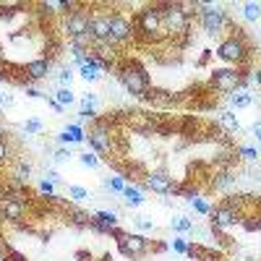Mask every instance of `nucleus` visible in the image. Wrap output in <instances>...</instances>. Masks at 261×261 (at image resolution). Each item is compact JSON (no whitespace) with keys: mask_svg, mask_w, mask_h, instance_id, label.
Here are the masks:
<instances>
[{"mask_svg":"<svg viewBox=\"0 0 261 261\" xmlns=\"http://www.w3.org/2000/svg\"><path fill=\"white\" fill-rule=\"evenodd\" d=\"M115 73H118V81L123 84V89L130 97H146V92L151 89V79L139 60H120Z\"/></svg>","mask_w":261,"mask_h":261,"instance_id":"nucleus-1","label":"nucleus"},{"mask_svg":"<svg viewBox=\"0 0 261 261\" xmlns=\"http://www.w3.org/2000/svg\"><path fill=\"white\" fill-rule=\"evenodd\" d=\"M134 29L136 34L144 39V42H160L167 37L165 32V24H162V13H160V6H144L136 16H134Z\"/></svg>","mask_w":261,"mask_h":261,"instance_id":"nucleus-2","label":"nucleus"},{"mask_svg":"<svg viewBox=\"0 0 261 261\" xmlns=\"http://www.w3.org/2000/svg\"><path fill=\"white\" fill-rule=\"evenodd\" d=\"M243 199L246 196H227V199H222L217 206H212L209 212V225L217 227V230H227V227H235V225H241L243 220Z\"/></svg>","mask_w":261,"mask_h":261,"instance_id":"nucleus-3","label":"nucleus"},{"mask_svg":"<svg viewBox=\"0 0 261 261\" xmlns=\"http://www.w3.org/2000/svg\"><path fill=\"white\" fill-rule=\"evenodd\" d=\"M217 58L230 63V65H235V68L248 63V39H246L241 27H232V34L220 42V47H217Z\"/></svg>","mask_w":261,"mask_h":261,"instance_id":"nucleus-4","label":"nucleus"},{"mask_svg":"<svg viewBox=\"0 0 261 261\" xmlns=\"http://www.w3.org/2000/svg\"><path fill=\"white\" fill-rule=\"evenodd\" d=\"M160 6V13H162V24H165V32L167 37H188L191 32V11H186L188 6L183 3H157Z\"/></svg>","mask_w":261,"mask_h":261,"instance_id":"nucleus-5","label":"nucleus"},{"mask_svg":"<svg viewBox=\"0 0 261 261\" xmlns=\"http://www.w3.org/2000/svg\"><path fill=\"white\" fill-rule=\"evenodd\" d=\"M115 238V243H118V251L130 258V261H136L141 256H146L151 251V241H146V235H139V232H123L120 227H115L110 232Z\"/></svg>","mask_w":261,"mask_h":261,"instance_id":"nucleus-6","label":"nucleus"},{"mask_svg":"<svg viewBox=\"0 0 261 261\" xmlns=\"http://www.w3.org/2000/svg\"><path fill=\"white\" fill-rule=\"evenodd\" d=\"M209 86L222 94H232L243 86V71L241 68H214L209 76Z\"/></svg>","mask_w":261,"mask_h":261,"instance_id":"nucleus-7","label":"nucleus"},{"mask_svg":"<svg viewBox=\"0 0 261 261\" xmlns=\"http://www.w3.org/2000/svg\"><path fill=\"white\" fill-rule=\"evenodd\" d=\"M89 146L94 149V154H110L113 151V130H110V120H94V125L89 128Z\"/></svg>","mask_w":261,"mask_h":261,"instance_id":"nucleus-8","label":"nucleus"},{"mask_svg":"<svg viewBox=\"0 0 261 261\" xmlns=\"http://www.w3.org/2000/svg\"><path fill=\"white\" fill-rule=\"evenodd\" d=\"M199 21H201V27L206 34H220L230 21H227V13L222 6H217V3H204L201 13H199Z\"/></svg>","mask_w":261,"mask_h":261,"instance_id":"nucleus-9","label":"nucleus"},{"mask_svg":"<svg viewBox=\"0 0 261 261\" xmlns=\"http://www.w3.org/2000/svg\"><path fill=\"white\" fill-rule=\"evenodd\" d=\"M136 37V29H134V18L123 16L120 11H113L110 13V39L113 45H125Z\"/></svg>","mask_w":261,"mask_h":261,"instance_id":"nucleus-10","label":"nucleus"},{"mask_svg":"<svg viewBox=\"0 0 261 261\" xmlns=\"http://www.w3.org/2000/svg\"><path fill=\"white\" fill-rule=\"evenodd\" d=\"M89 24H92V13L86 11V6L81 3L76 11H71L68 16H65V34H68V39H76V37H84V34H89Z\"/></svg>","mask_w":261,"mask_h":261,"instance_id":"nucleus-11","label":"nucleus"},{"mask_svg":"<svg viewBox=\"0 0 261 261\" xmlns=\"http://www.w3.org/2000/svg\"><path fill=\"white\" fill-rule=\"evenodd\" d=\"M144 188L146 191H151V193H160V196H167V193H172L178 188V183L172 180V175L165 170V167H160V170H151V172H146V178H144Z\"/></svg>","mask_w":261,"mask_h":261,"instance_id":"nucleus-12","label":"nucleus"},{"mask_svg":"<svg viewBox=\"0 0 261 261\" xmlns=\"http://www.w3.org/2000/svg\"><path fill=\"white\" fill-rule=\"evenodd\" d=\"M50 58H34V60H29L24 68V76H27V81L32 84V81H45L47 76H50Z\"/></svg>","mask_w":261,"mask_h":261,"instance_id":"nucleus-13","label":"nucleus"},{"mask_svg":"<svg viewBox=\"0 0 261 261\" xmlns=\"http://www.w3.org/2000/svg\"><path fill=\"white\" fill-rule=\"evenodd\" d=\"M89 32L94 37V45L97 42H113L110 39V13H92Z\"/></svg>","mask_w":261,"mask_h":261,"instance_id":"nucleus-14","label":"nucleus"},{"mask_svg":"<svg viewBox=\"0 0 261 261\" xmlns=\"http://www.w3.org/2000/svg\"><path fill=\"white\" fill-rule=\"evenodd\" d=\"M115 227H118V214H115V212H94V214H92L89 230L102 232V235H110Z\"/></svg>","mask_w":261,"mask_h":261,"instance_id":"nucleus-15","label":"nucleus"},{"mask_svg":"<svg viewBox=\"0 0 261 261\" xmlns=\"http://www.w3.org/2000/svg\"><path fill=\"white\" fill-rule=\"evenodd\" d=\"M27 206L29 204L18 201V199H11V196H8L6 201H0V217L8 220V222H21V220H24V214H27Z\"/></svg>","mask_w":261,"mask_h":261,"instance_id":"nucleus-16","label":"nucleus"},{"mask_svg":"<svg viewBox=\"0 0 261 261\" xmlns=\"http://www.w3.org/2000/svg\"><path fill=\"white\" fill-rule=\"evenodd\" d=\"M58 141L60 144H81V141H86V130L76 123H68V128L63 134H58Z\"/></svg>","mask_w":261,"mask_h":261,"instance_id":"nucleus-17","label":"nucleus"},{"mask_svg":"<svg viewBox=\"0 0 261 261\" xmlns=\"http://www.w3.org/2000/svg\"><path fill=\"white\" fill-rule=\"evenodd\" d=\"M251 105H253V94L248 89H238V92L230 94V107L232 110H246V107H251Z\"/></svg>","mask_w":261,"mask_h":261,"instance_id":"nucleus-18","label":"nucleus"},{"mask_svg":"<svg viewBox=\"0 0 261 261\" xmlns=\"http://www.w3.org/2000/svg\"><path fill=\"white\" fill-rule=\"evenodd\" d=\"M120 196H123V201H125L128 206H141V204H144V193H141V188L134 186V183H128Z\"/></svg>","mask_w":261,"mask_h":261,"instance_id":"nucleus-19","label":"nucleus"},{"mask_svg":"<svg viewBox=\"0 0 261 261\" xmlns=\"http://www.w3.org/2000/svg\"><path fill=\"white\" fill-rule=\"evenodd\" d=\"M29 175H32V162H29L27 157H18V160L13 162V178L21 180V183H27Z\"/></svg>","mask_w":261,"mask_h":261,"instance_id":"nucleus-20","label":"nucleus"},{"mask_svg":"<svg viewBox=\"0 0 261 261\" xmlns=\"http://www.w3.org/2000/svg\"><path fill=\"white\" fill-rule=\"evenodd\" d=\"M65 214H68V220L73 222V225H79V227H89L92 225V214H86V212H81V209H76V206H65Z\"/></svg>","mask_w":261,"mask_h":261,"instance_id":"nucleus-21","label":"nucleus"},{"mask_svg":"<svg viewBox=\"0 0 261 261\" xmlns=\"http://www.w3.org/2000/svg\"><path fill=\"white\" fill-rule=\"evenodd\" d=\"M235 186V175L230 170H225V172H217L214 175V191H227V188H232Z\"/></svg>","mask_w":261,"mask_h":261,"instance_id":"nucleus-22","label":"nucleus"},{"mask_svg":"<svg viewBox=\"0 0 261 261\" xmlns=\"http://www.w3.org/2000/svg\"><path fill=\"white\" fill-rule=\"evenodd\" d=\"M220 125H225L230 134H238V130H241V123H238V118L232 115V110H222L220 113Z\"/></svg>","mask_w":261,"mask_h":261,"instance_id":"nucleus-23","label":"nucleus"},{"mask_svg":"<svg viewBox=\"0 0 261 261\" xmlns=\"http://www.w3.org/2000/svg\"><path fill=\"white\" fill-rule=\"evenodd\" d=\"M125 186H128V180H125L123 175H110V178H105V188H110V191H115V193H123Z\"/></svg>","mask_w":261,"mask_h":261,"instance_id":"nucleus-24","label":"nucleus"},{"mask_svg":"<svg viewBox=\"0 0 261 261\" xmlns=\"http://www.w3.org/2000/svg\"><path fill=\"white\" fill-rule=\"evenodd\" d=\"M243 18L251 21V24H256V21L261 18V3H246L243 6Z\"/></svg>","mask_w":261,"mask_h":261,"instance_id":"nucleus-25","label":"nucleus"},{"mask_svg":"<svg viewBox=\"0 0 261 261\" xmlns=\"http://www.w3.org/2000/svg\"><path fill=\"white\" fill-rule=\"evenodd\" d=\"M55 102L63 105V107H71V105L76 102V94H73L71 89H58V92H55Z\"/></svg>","mask_w":261,"mask_h":261,"instance_id":"nucleus-26","label":"nucleus"},{"mask_svg":"<svg viewBox=\"0 0 261 261\" xmlns=\"http://www.w3.org/2000/svg\"><path fill=\"white\" fill-rule=\"evenodd\" d=\"M170 225H172V230H175V232H193V222L188 220V217H175Z\"/></svg>","mask_w":261,"mask_h":261,"instance_id":"nucleus-27","label":"nucleus"},{"mask_svg":"<svg viewBox=\"0 0 261 261\" xmlns=\"http://www.w3.org/2000/svg\"><path fill=\"white\" fill-rule=\"evenodd\" d=\"M11 160H13V149H11L8 139H0V167L8 165Z\"/></svg>","mask_w":261,"mask_h":261,"instance_id":"nucleus-28","label":"nucleus"},{"mask_svg":"<svg viewBox=\"0 0 261 261\" xmlns=\"http://www.w3.org/2000/svg\"><path fill=\"white\" fill-rule=\"evenodd\" d=\"M73 68H60L58 73V84H60V89H71V81H73Z\"/></svg>","mask_w":261,"mask_h":261,"instance_id":"nucleus-29","label":"nucleus"},{"mask_svg":"<svg viewBox=\"0 0 261 261\" xmlns=\"http://www.w3.org/2000/svg\"><path fill=\"white\" fill-rule=\"evenodd\" d=\"M42 130H45V123L37 120V118H32V120L24 123V134H29V136H37V134H42Z\"/></svg>","mask_w":261,"mask_h":261,"instance_id":"nucleus-30","label":"nucleus"},{"mask_svg":"<svg viewBox=\"0 0 261 261\" xmlns=\"http://www.w3.org/2000/svg\"><path fill=\"white\" fill-rule=\"evenodd\" d=\"M68 196H71L73 201H86V199H92L89 191L81 188V186H68Z\"/></svg>","mask_w":261,"mask_h":261,"instance_id":"nucleus-31","label":"nucleus"},{"mask_svg":"<svg viewBox=\"0 0 261 261\" xmlns=\"http://www.w3.org/2000/svg\"><path fill=\"white\" fill-rule=\"evenodd\" d=\"M79 105H81V110H94V107H97V94H92V92L81 94L79 97Z\"/></svg>","mask_w":261,"mask_h":261,"instance_id":"nucleus-32","label":"nucleus"},{"mask_svg":"<svg viewBox=\"0 0 261 261\" xmlns=\"http://www.w3.org/2000/svg\"><path fill=\"white\" fill-rule=\"evenodd\" d=\"M238 157H243L248 162H256L258 160V149L256 146H238Z\"/></svg>","mask_w":261,"mask_h":261,"instance_id":"nucleus-33","label":"nucleus"},{"mask_svg":"<svg viewBox=\"0 0 261 261\" xmlns=\"http://www.w3.org/2000/svg\"><path fill=\"white\" fill-rule=\"evenodd\" d=\"M241 227L248 230V232L261 230V217H243V220H241Z\"/></svg>","mask_w":261,"mask_h":261,"instance_id":"nucleus-34","label":"nucleus"},{"mask_svg":"<svg viewBox=\"0 0 261 261\" xmlns=\"http://www.w3.org/2000/svg\"><path fill=\"white\" fill-rule=\"evenodd\" d=\"M79 160H81V165H84V167H92V170H94V167H99V162H102V160L94 154V151H84V154H81Z\"/></svg>","mask_w":261,"mask_h":261,"instance_id":"nucleus-35","label":"nucleus"},{"mask_svg":"<svg viewBox=\"0 0 261 261\" xmlns=\"http://www.w3.org/2000/svg\"><path fill=\"white\" fill-rule=\"evenodd\" d=\"M188 204L199 212V214H209L212 212V204H206L204 199H199V196H193V199H188Z\"/></svg>","mask_w":261,"mask_h":261,"instance_id":"nucleus-36","label":"nucleus"},{"mask_svg":"<svg viewBox=\"0 0 261 261\" xmlns=\"http://www.w3.org/2000/svg\"><path fill=\"white\" fill-rule=\"evenodd\" d=\"M79 73H81V79H84V81H99V71H97V68H92V65H81Z\"/></svg>","mask_w":261,"mask_h":261,"instance_id":"nucleus-37","label":"nucleus"},{"mask_svg":"<svg viewBox=\"0 0 261 261\" xmlns=\"http://www.w3.org/2000/svg\"><path fill=\"white\" fill-rule=\"evenodd\" d=\"M71 157H73V154H71V149H68V146H60V149L55 151V157H53V160H55L58 165H63V162H68Z\"/></svg>","mask_w":261,"mask_h":261,"instance_id":"nucleus-38","label":"nucleus"},{"mask_svg":"<svg viewBox=\"0 0 261 261\" xmlns=\"http://www.w3.org/2000/svg\"><path fill=\"white\" fill-rule=\"evenodd\" d=\"M170 246H172V251H178V253H188V246H191V243L186 241V238H172Z\"/></svg>","mask_w":261,"mask_h":261,"instance_id":"nucleus-39","label":"nucleus"},{"mask_svg":"<svg viewBox=\"0 0 261 261\" xmlns=\"http://www.w3.org/2000/svg\"><path fill=\"white\" fill-rule=\"evenodd\" d=\"M134 222H136V227H139V230H144V232H151V230H154V222H151L149 217H136Z\"/></svg>","mask_w":261,"mask_h":261,"instance_id":"nucleus-40","label":"nucleus"},{"mask_svg":"<svg viewBox=\"0 0 261 261\" xmlns=\"http://www.w3.org/2000/svg\"><path fill=\"white\" fill-rule=\"evenodd\" d=\"M39 191H42V193H47V196H55V183L42 180V183H39Z\"/></svg>","mask_w":261,"mask_h":261,"instance_id":"nucleus-41","label":"nucleus"},{"mask_svg":"<svg viewBox=\"0 0 261 261\" xmlns=\"http://www.w3.org/2000/svg\"><path fill=\"white\" fill-rule=\"evenodd\" d=\"M24 94H27V97H32V99H37V97H45L39 89H34V86H24Z\"/></svg>","mask_w":261,"mask_h":261,"instance_id":"nucleus-42","label":"nucleus"},{"mask_svg":"<svg viewBox=\"0 0 261 261\" xmlns=\"http://www.w3.org/2000/svg\"><path fill=\"white\" fill-rule=\"evenodd\" d=\"M45 180H50V183H55V186H58V183H60L63 178L58 175V172H55V170H47V175H45Z\"/></svg>","mask_w":261,"mask_h":261,"instance_id":"nucleus-43","label":"nucleus"},{"mask_svg":"<svg viewBox=\"0 0 261 261\" xmlns=\"http://www.w3.org/2000/svg\"><path fill=\"white\" fill-rule=\"evenodd\" d=\"M6 199H8V186L0 183V201H6Z\"/></svg>","mask_w":261,"mask_h":261,"instance_id":"nucleus-44","label":"nucleus"},{"mask_svg":"<svg viewBox=\"0 0 261 261\" xmlns=\"http://www.w3.org/2000/svg\"><path fill=\"white\" fill-rule=\"evenodd\" d=\"M3 107H13V97L11 94H3Z\"/></svg>","mask_w":261,"mask_h":261,"instance_id":"nucleus-45","label":"nucleus"},{"mask_svg":"<svg viewBox=\"0 0 261 261\" xmlns=\"http://www.w3.org/2000/svg\"><path fill=\"white\" fill-rule=\"evenodd\" d=\"M151 251H157V253H162V251H167V243H154V248Z\"/></svg>","mask_w":261,"mask_h":261,"instance_id":"nucleus-46","label":"nucleus"},{"mask_svg":"<svg viewBox=\"0 0 261 261\" xmlns=\"http://www.w3.org/2000/svg\"><path fill=\"white\" fill-rule=\"evenodd\" d=\"M0 110H3V94H0Z\"/></svg>","mask_w":261,"mask_h":261,"instance_id":"nucleus-47","label":"nucleus"},{"mask_svg":"<svg viewBox=\"0 0 261 261\" xmlns=\"http://www.w3.org/2000/svg\"><path fill=\"white\" fill-rule=\"evenodd\" d=\"M0 139H3V128H0Z\"/></svg>","mask_w":261,"mask_h":261,"instance_id":"nucleus-48","label":"nucleus"}]
</instances>
